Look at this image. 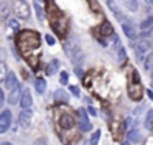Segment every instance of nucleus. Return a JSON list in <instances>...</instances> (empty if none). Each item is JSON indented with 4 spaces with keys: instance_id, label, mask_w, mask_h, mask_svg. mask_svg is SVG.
<instances>
[{
    "instance_id": "nucleus-9",
    "label": "nucleus",
    "mask_w": 153,
    "mask_h": 145,
    "mask_svg": "<svg viewBox=\"0 0 153 145\" xmlns=\"http://www.w3.org/2000/svg\"><path fill=\"white\" fill-rule=\"evenodd\" d=\"M64 49H66L68 56H69L73 61L76 59V55H79V45L76 43V40H74V38L64 40Z\"/></svg>"
},
{
    "instance_id": "nucleus-19",
    "label": "nucleus",
    "mask_w": 153,
    "mask_h": 145,
    "mask_svg": "<svg viewBox=\"0 0 153 145\" xmlns=\"http://www.w3.org/2000/svg\"><path fill=\"white\" fill-rule=\"evenodd\" d=\"M107 7L114 12V15L120 20V22H125V16L122 15V12L119 10V5H117V0H107Z\"/></svg>"
},
{
    "instance_id": "nucleus-39",
    "label": "nucleus",
    "mask_w": 153,
    "mask_h": 145,
    "mask_svg": "<svg viewBox=\"0 0 153 145\" xmlns=\"http://www.w3.org/2000/svg\"><path fill=\"white\" fill-rule=\"evenodd\" d=\"M4 102H5V92L0 91V105H4Z\"/></svg>"
},
{
    "instance_id": "nucleus-14",
    "label": "nucleus",
    "mask_w": 153,
    "mask_h": 145,
    "mask_svg": "<svg viewBox=\"0 0 153 145\" xmlns=\"http://www.w3.org/2000/svg\"><path fill=\"white\" fill-rule=\"evenodd\" d=\"M31 105H33L31 92L28 89H23V94H22V99H20V107L22 109H31Z\"/></svg>"
},
{
    "instance_id": "nucleus-22",
    "label": "nucleus",
    "mask_w": 153,
    "mask_h": 145,
    "mask_svg": "<svg viewBox=\"0 0 153 145\" xmlns=\"http://www.w3.org/2000/svg\"><path fill=\"white\" fill-rule=\"evenodd\" d=\"M58 71H59V61H58V59H51L48 68H46V74L53 76V74H56Z\"/></svg>"
},
{
    "instance_id": "nucleus-28",
    "label": "nucleus",
    "mask_w": 153,
    "mask_h": 145,
    "mask_svg": "<svg viewBox=\"0 0 153 145\" xmlns=\"http://www.w3.org/2000/svg\"><path fill=\"white\" fill-rule=\"evenodd\" d=\"M8 28L12 30V31H15V33H20V25H18V22L17 20H8Z\"/></svg>"
},
{
    "instance_id": "nucleus-2",
    "label": "nucleus",
    "mask_w": 153,
    "mask_h": 145,
    "mask_svg": "<svg viewBox=\"0 0 153 145\" xmlns=\"http://www.w3.org/2000/svg\"><path fill=\"white\" fill-rule=\"evenodd\" d=\"M15 45H17L18 51L22 55H28L31 51H36L41 45V36L38 31L35 30H23V31L17 33V40H15Z\"/></svg>"
},
{
    "instance_id": "nucleus-21",
    "label": "nucleus",
    "mask_w": 153,
    "mask_h": 145,
    "mask_svg": "<svg viewBox=\"0 0 153 145\" xmlns=\"http://www.w3.org/2000/svg\"><path fill=\"white\" fill-rule=\"evenodd\" d=\"M35 89H36L38 94H45L46 92V79H43V78L35 79Z\"/></svg>"
},
{
    "instance_id": "nucleus-25",
    "label": "nucleus",
    "mask_w": 153,
    "mask_h": 145,
    "mask_svg": "<svg viewBox=\"0 0 153 145\" xmlns=\"http://www.w3.org/2000/svg\"><path fill=\"white\" fill-rule=\"evenodd\" d=\"M145 127L148 130H153V111L146 112V117H145Z\"/></svg>"
},
{
    "instance_id": "nucleus-26",
    "label": "nucleus",
    "mask_w": 153,
    "mask_h": 145,
    "mask_svg": "<svg viewBox=\"0 0 153 145\" xmlns=\"http://www.w3.org/2000/svg\"><path fill=\"white\" fill-rule=\"evenodd\" d=\"M143 68H145L146 71H152L153 69V53H150V55L145 58V61H143Z\"/></svg>"
},
{
    "instance_id": "nucleus-35",
    "label": "nucleus",
    "mask_w": 153,
    "mask_h": 145,
    "mask_svg": "<svg viewBox=\"0 0 153 145\" xmlns=\"http://www.w3.org/2000/svg\"><path fill=\"white\" fill-rule=\"evenodd\" d=\"M119 59H120V63L125 61V49L123 48H119Z\"/></svg>"
},
{
    "instance_id": "nucleus-6",
    "label": "nucleus",
    "mask_w": 153,
    "mask_h": 145,
    "mask_svg": "<svg viewBox=\"0 0 153 145\" xmlns=\"http://www.w3.org/2000/svg\"><path fill=\"white\" fill-rule=\"evenodd\" d=\"M143 86L142 82H135V81H130L128 82V97L132 101H142L143 97Z\"/></svg>"
},
{
    "instance_id": "nucleus-8",
    "label": "nucleus",
    "mask_w": 153,
    "mask_h": 145,
    "mask_svg": "<svg viewBox=\"0 0 153 145\" xmlns=\"http://www.w3.org/2000/svg\"><path fill=\"white\" fill-rule=\"evenodd\" d=\"M94 33H96L97 40H99V38H104V36L107 38V36H114V28H112V25H110L109 20H104L102 25H100L97 30H94Z\"/></svg>"
},
{
    "instance_id": "nucleus-24",
    "label": "nucleus",
    "mask_w": 153,
    "mask_h": 145,
    "mask_svg": "<svg viewBox=\"0 0 153 145\" xmlns=\"http://www.w3.org/2000/svg\"><path fill=\"white\" fill-rule=\"evenodd\" d=\"M123 5H125L130 12H137V10H138V0H123Z\"/></svg>"
},
{
    "instance_id": "nucleus-31",
    "label": "nucleus",
    "mask_w": 153,
    "mask_h": 145,
    "mask_svg": "<svg viewBox=\"0 0 153 145\" xmlns=\"http://www.w3.org/2000/svg\"><path fill=\"white\" fill-rule=\"evenodd\" d=\"M68 81H69V74H68V71H61L59 72V82L61 84H68Z\"/></svg>"
},
{
    "instance_id": "nucleus-12",
    "label": "nucleus",
    "mask_w": 153,
    "mask_h": 145,
    "mask_svg": "<svg viewBox=\"0 0 153 145\" xmlns=\"http://www.w3.org/2000/svg\"><path fill=\"white\" fill-rule=\"evenodd\" d=\"M25 59H27V63L31 66V69L33 71H36L38 69V66H40V59H41V56H40V51H31V53H28V55H25L23 56Z\"/></svg>"
},
{
    "instance_id": "nucleus-17",
    "label": "nucleus",
    "mask_w": 153,
    "mask_h": 145,
    "mask_svg": "<svg viewBox=\"0 0 153 145\" xmlns=\"http://www.w3.org/2000/svg\"><path fill=\"white\" fill-rule=\"evenodd\" d=\"M127 138H128V142H132V144H138V142H142V132L137 127H132L127 132Z\"/></svg>"
},
{
    "instance_id": "nucleus-32",
    "label": "nucleus",
    "mask_w": 153,
    "mask_h": 145,
    "mask_svg": "<svg viewBox=\"0 0 153 145\" xmlns=\"http://www.w3.org/2000/svg\"><path fill=\"white\" fill-rule=\"evenodd\" d=\"M87 2H89L91 8H94V12H96V15H100V7H99V3H97L96 0H87Z\"/></svg>"
},
{
    "instance_id": "nucleus-20",
    "label": "nucleus",
    "mask_w": 153,
    "mask_h": 145,
    "mask_svg": "<svg viewBox=\"0 0 153 145\" xmlns=\"http://www.w3.org/2000/svg\"><path fill=\"white\" fill-rule=\"evenodd\" d=\"M4 84H5V87L7 89H15L18 86V79H17V76H15V72H10V74L7 76V79L4 81Z\"/></svg>"
},
{
    "instance_id": "nucleus-40",
    "label": "nucleus",
    "mask_w": 153,
    "mask_h": 145,
    "mask_svg": "<svg viewBox=\"0 0 153 145\" xmlns=\"http://www.w3.org/2000/svg\"><path fill=\"white\" fill-rule=\"evenodd\" d=\"M74 72H76L77 76H82V69H81V66H76V68H74Z\"/></svg>"
},
{
    "instance_id": "nucleus-30",
    "label": "nucleus",
    "mask_w": 153,
    "mask_h": 145,
    "mask_svg": "<svg viewBox=\"0 0 153 145\" xmlns=\"http://www.w3.org/2000/svg\"><path fill=\"white\" fill-rule=\"evenodd\" d=\"M54 101H64V102H68V94H64L63 91H56V92H54Z\"/></svg>"
},
{
    "instance_id": "nucleus-3",
    "label": "nucleus",
    "mask_w": 153,
    "mask_h": 145,
    "mask_svg": "<svg viewBox=\"0 0 153 145\" xmlns=\"http://www.w3.org/2000/svg\"><path fill=\"white\" fill-rule=\"evenodd\" d=\"M54 115H56L58 125L64 130H71V129L76 125V117L74 114L69 111V107L64 104H58L54 105Z\"/></svg>"
},
{
    "instance_id": "nucleus-7",
    "label": "nucleus",
    "mask_w": 153,
    "mask_h": 145,
    "mask_svg": "<svg viewBox=\"0 0 153 145\" xmlns=\"http://www.w3.org/2000/svg\"><path fill=\"white\" fill-rule=\"evenodd\" d=\"M77 114H79V125H77V130H79L81 134H84V132H91L92 130V124L89 122V117H87L86 111H84V109H79Z\"/></svg>"
},
{
    "instance_id": "nucleus-29",
    "label": "nucleus",
    "mask_w": 153,
    "mask_h": 145,
    "mask_svg": "<svg viewBox=\"0 0 153 145\" xmlns=\"http://www.w3.org/2000/svg\"><path fill=\"white\" fill-rule=\"evenodd\" d=\"M99 138H100V130H96L92 132V135H91V145H97L99 144Z\"/></svg>"
},
{
    "instance_id": "nucleus-43",
    "label": "nucleus",
    "mask_w": 153,
    "mask_h": 145,
    "mask_svg": "<svg viewBox=\"0 0 153 145\" xmlns=\"http://www.w3.org/2000/svg\"><path fill=\"white\" fill-rule=\"evenodd\" d=\"M146 3H148V5H153V0H145Z\"/></svg>"
},
{
    "instance_id": "nucleus-15",
    "label": "nucleus",
    "mask_w": 153,
    "mask_h": 145,
    "mask_svg": "<svg viewBox=\"0 0 153 145\" xmlns=\"http://www.w3.org/2000/svg\"><path fill=\"white\" fill-rule=\"evenodd\" d=\"M110 129H112V135L115 140H119V138H122V130H123V124L119 120H110Z\"/></svg>"
},
{
    "instance_id": "nucleus-10",
    "label": "nucleus",
    "mask_w": 153,
    "mask_h": 145,
    "mask_svg": "<svg viewBox=\"0 0 153 145\" xmlns=\"http://www.w3.org/2000/svg\"><path fill=\"white\" fill-rule=\"evenodd\" d=\"M10 127H12V112L8 109H4V112L0 114V134H5Z\"/></svg>"
},
{
    "instance_id": "nucleus-5",
    "label": "nucleus",
    "mask_w": 153,
    "mask_h": 145,
    "mask_svg": "<svg viewBox=\"0 0 153 145\" xmlns=\"http://www.w3.org/2000/svg\"><path fill=\"white\" fill-rule=\"evenodd\" d=\"M152 43L150 40H140L138 43L135 45V53H137V58L140 61H145V58L150 55V49H152Z\"/></svg>"
},
{
    "instance_id": "nucleus-41",
    "label": "nucleus",
    "mask_w": 153,
    "mask_h": 145,
    "mask_svg": "<svg viewBox=\"0 0 153 145\" xmlns=\"http://www.w3.org/2000/svg\"><path fill=\"white\" fill-rule=\"evenodd\" d=\"M87 111H89V114H92V115H97V111L92 107V105H89V107H87Z\"/></svg>"
},
{
    "instance_id": "nucleus-42",
    "label": "nucleus",
    "mask_w": 153,
    "mask_h": 145,
    "mask_svg": "<svg viewBox=\"0 0 153 145\" xmlns=\"http://www.w3.org/2000/svg\"><path fill=\"white\" fill-rule=\"evenodd\" d=\"M146 94H148V97L153 101V91H152V89H148V91H146Z\"/></svg>"
},
{
    "instance_id": "nucleus-33",
    "label": "nucleus",
    "mask_w": 153,
    "mask_h": 145,
    "mask_svg": "<svg viewBox=\"0 0 153 145\" xmlns=\"http://www.w3.org/2000/svg\"><path fill=\"white\" fill-rule=\"evenodd\" d=\"M69 91H71V94L73 96H76V97H79V87H77V86H69Z\"/></svg>"
},
{
    "instance_id": "nucleus-1",
    "label": "nucleus",
    "mask_w": 153,
    "mask_h": 145,
    "mask_svg": "<svg viewBox=\"0 0 153 145\" xmlns=\"http://www.w3.org/2000/svg\"><path fill=\"white\" fill-rule=\"evenodd\" d=\"M46 15L50 18V23H51V28L54 30L58 36L64 38L68 33V18L59 8L58 5L53 2V0H46Z\"/></svg>"
},
{
    "instance_id": "nucleus-37",
    "label": "nucleus",
    "mask_w": 153,
    "mask_h": 145,
    "mask_svg": "<svg viewBox=\"0 0 153 145\" xmlns=\"http://www.w3.org/2000/svg\"><path fill=\"white\" fill-rule=\"evenodd\" d=\"M143 112H145V105H140V107L135 109V115H142Z\"/></svg>"
},
{
    "instance_id": "nucleus-46",
    "label": "nucleus",
    "mask_w": 153,
    "mask_h": 145,
    "mask_svg": "<svg viewBox=\"0 0 153 145\" xmlns=\"http://www.w3.org/2000/svg\"><path fill=\"white\" fill-rule=\"evenodd\" d=\"M122 145H128V144H122Z\"/></svg>"
},
{
    "instance_id": "nucleus-11",
    "label": "nucleus",
    "mask_w": 153,
    "mask_h": 145,
    "mask_svg": "<svg viewBox=\"0 0 153 145\" xmlns=\"http://www.w3.org/2000/svg\"><path fill=\"white\" fill-rule=\"evenodd\" d=\"M31 119H33V112H31V109H22L20 115H18V124H20L23 129H27V127L31 125Z\"/></svg>"
},
{
    "instance_id": "nucleus-45",
    "label": "nucleus",
    "mask_w": 153,
    "mask_h": 145,
    "mask_svg": "<svg viewBox=\"0 0 153 145\" xmlns=\"http://www.w3.org/2000/svg\"><path fill=\"white\" fill-rule=\"evenodd\" d=\"M152 82H153V69H152Z\"/></svg>"
},
{
    "instance_id": "nucleus-13",
    "label": "nucleus",
    "mask_w": 153,
    "mask_h": 145,
    "mask_svg": "<svg viewBox=\"0 0 153 145\" xmlns=\"http://www.w3.org/2000/svg\"><path fill=\"white\" fill-rule=\"evenodd\" d=\"M22 94H23V87L18 84L15 89H12V91H10V96H8V104L13 105V104H17V102H20Z\"/></svg>"
},
{
    "instance_id": "nucleus-16",
    "label": "nucleus",
    "mask_w": 153,
    "mask_h": 145,
    "mask_svg": "<svg viewBox=\"0 0 153 145\" xmlns=\"http://www.w3.org/2000/svg\"><path fill=\"white\" fill-rule=\"evenodd\" d=\"M122 30H123V33H125V36L130 40V43H133L137 40V31H135V28H133L128 22H123L122 23Z\"/></svg>"
},
{
    "instance_id": "nucleus-27",
    "label": "nucleus",
    "mask_w": 153,
    "mask_h": 145,
    "mask_svg": "<svg viewBox=\"0 0 153 145\" xmlns=\"http://www.w3.org/2000/svg\"><path fill=\"white\" fill-rule=\"evenodd\" d=\"M8 74H10V72H8V69H7V64L2 61V64H0V79H2V81H5Z\"/></svg>"
},
{
    "instance_id": "nucleus-34",
    "label": "nucleus",
    "mask_w": 153,
    "mask_h": 145,
    "mask_svg": "<svg viewBox=\"0 0 153 145\" xmlns=\"http://www.w3.org/2000/svg\"><path fill=\"white\" fill-rule=\"evenodd\" d=\"M2 18L4 20L8 18V7L7 5H2Z\"/></svg>"
},
{
    "instance_id": "nucleus-23",
    "label": "nucleus",
    "mask_w": 153,
    "mask_h": 145,
    "mask_svg": "<svg viewBox=\"0 0 153 145\" xmlns=\"http://www.w3.org/2000/svg\"><path fill=\"white\" fill-rule=\"evenodd\" d=\"M35 12H36V16L40 22H43L45 16H46V10L40 5V0H35Z\"/></svg>"
},
{
    "instance_id": "nucleus-4",
    "label": "nucleus",
    "mask_w": 153,
    "mask_h": 145,
    "mask_svg": "<svg viewBox=\"0 0 153 145\" xmlns=\"http://www.w3.org/2000/svg\"><path fill=\"white\" fill-rule=\"evenodd\" d=\"M12 10H13V13L22 20H27L28 16H30V7H28V3L25 2V0H15L13 5H12Z\"/></svg>"
},
{
    "instance_id": "nucleus-36",
    "label": "nucleus",
    "mask_w": 153,
    "mask_h": 145,
    "mask_svg": "<svg viewBox=\"0 0 153 145\" xmlns=\"http://www.w3.org/2000/svg\"><path fill=\"white\" fill-rule=\"evenodd\" d=\"M45 40H46V43H48V45H54V43H56L54 36H51V35H46V36H45Z\"/></svg>"
},
{
    "instance_id": "nucleus-38",
    "label": "nucleus",
    "mask_w": 153,
    "mask_h": 145,
    "mask_svg": "<svg viewBox=\"0 0 153 145\" xmlns=\"http://www.w3.org/2000/svg\"><path fill=\"white\" fill-rule=\"evenodd\" d=\"M33 145H46V140H45V138H36V140L33 142Z\"/></svg>"
},
{
    "instance_id": "nucleus-44",
    "label": "nucleus",
    "mask_w": 153,
    "mask_h": 145,
    "mask_svg": "<svg viewBox=\"0 0 153 145\" xmlns=\"http://www.w3.org/2000/svg\"><path fill=\"white\" fill-rule=\"evenodd\" d=\"M2 145H12V144H8V142H4V144H2Z\"/></svg>"
},
{
    "instance_id": "nucleus-18",
    "label": "nucleus",
    "mask_w": 153,
    "mask_h": 145,
    "mask_svg": "<svg viewBox=\"0 0 153 145\" xmlns=\"http://www.w3.org/2000/svg\"><path fill=\"white\" fill-rule=\"evenodd\" d=\"M140 30H142L143 35H148L150 31L153 30V16H146L145 20H142V23H140Z\"/></svg>"
}]
</instances>
